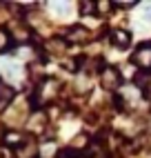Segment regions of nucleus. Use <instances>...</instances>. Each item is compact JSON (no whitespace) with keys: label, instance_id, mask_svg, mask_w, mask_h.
<instances>
[{"label":"nucleus","instance_id":"6","mask_svg":"<svg viewBox=\"0 0 151 158\" xmlns=\"http://www.w3.org/2000/svg\"><path fill=\"white\" fill-rule=\"evenodd\" d=\"M14 96H16V91H14V87H9L7 82H2L0 80V111H2L9 102L14 100Z\"/></svg>","mask_w":151,"mask_h":158},{"label":"nucleus","instance_id":"10","mask_svg":"<svg viewBox=\"0 0 151 158\" xmlns=\"http://www.w3.org/2000/svg\"><path fill=\"white\" fill-rule=\"evenodd\" d=\"M5 143H9V145L18 143V145H20V134H18V131H9V134L5 136Z\"/></svg>","mask_w":151,"mask_h":158},{"label":"nucleus","instance_id":"2","mask_svg":"<svg viewBox=\"0 0 151 158\" xmlns=\"http://www.w3.org/2000/svg\"><path fill=\"white\" fill-rule=\"evenodd\" d=\"M133 62L142 69L151 67V43H142L136 51H133Z\"/></svg>","mask_w":151,"mask_h":158},{"label":"nucleus","instance_id":"9","mask_svg":"<svg viewBox=\"0 0 151 158\" xmlns=\"http://www.w3.org/2000/svg\"><path fill=\"white\" fill-rule=\"evenodd\" d=\"M96 9H98V5H93V2H82V5H80V14H82V16L96 14Z\"/></svg>","mask_w":151,"mask_h":158},{"label":"nucleus","instance_id":"12","mask_svg":"<svg viewBox=\"0 0 151 158\" xmlns=\"http://www.w3.org/2000/svg\"><path fill=\"white\" fill-rule=\"evenodd\" d=\"M145 16L151 18V5H145Z\"/></svg>","mask_w":151,"mask_h":158},{"label":"nucleus","instance_id":"5","mask_svg":"<svg viewBox=\"0 0 151 158\" xmlns=\"http://www.w3.org/2000/svg\"><path fill=\"white\" fill-rule=\"evenodd\" d=\"M111 43H113V47H118V49H127L129 45H131V36H129V31L116 29L113 34H111Z\"/></svg>","mask_w":151,"mask_h":158},{"label":"nucleus","instance_id":"1","mask_svg":"<svg viewBox=\"0 0 151 158\" xmlns=\"http://www.w3.org/2000/svg\"><path fill=\"white\" fill-rule=\"evenodd\" d=\"M102 87L104 89H109V91H116L118 87H120V82H122V76L118 73V69H113V67H104L102 71Z\"/></svg>","mask_w":151,"mask_h":158},{"label":"nucleus","instance_id":"7","mask_svg":"<svg viewBox=\"0 0 151 158\" xmlns=\"http://www.w3.org/2000/svg\"><path fill=\"white\" fill-rule=\"evenodd\" d=\"M87 38H89V31L84 27H80V25H76V27H71L67 31V40L69 43H82V40H87Z\"/></svg>","mask_w":151,"mask_h":158},{"label":"nucleus","instance_id":"11","mask_svg":"<svg viewBox=\"0 0 151 158\" xmlns=\"http://www.w3.org/2000/svg\"><path fill=\"white\" fill-rule=\"evenodd\" d=\"M53 9H56L58 14H67L69 11V5H53Z\"/></svg>","mask_w":151,"mask_h":158},{"label":"nucleus","instance_id":"3","mask_svg":"<svg viewBox=\"0 0 151 158\" xmlns=\"http://www.w3.org/2000/svg\"><path fill=\"white\" fill-rule=\"evenodd\" d=\"M58 87H60L58 80L47 78V80L38 87V102H47L49 98H53V96H56V89H58Z\"/></svg>","mask_w":151,"mask_h":158},{"label":"nucleus","instance_id":"8","mask_svg":"<svg viewBox=\"0 0 151 158\" xmlns=\"http://www.w3.org/2000/svg\"><path fill=\"white\" fill-rule=\"evenodd\" d=\"M9 47H11V38L5 29H0V51H7Z\"/></svg>","mask_w":151,"mask_h":158},{"label":"nucleus","instance_id":"4","mask_svg":"<svg viewBox=\"0 0 151 158\" xmlns=\"http://www.w3.org/2000/svg\"><path fill=\"white\" fill-rule=\"evenodd\" d=\"M14 156H16V158H36V156H38V145H36L34 140H25V143L16 145Z\"/></svg>","mask_w":151,"mask_h":158}]
</instances>
